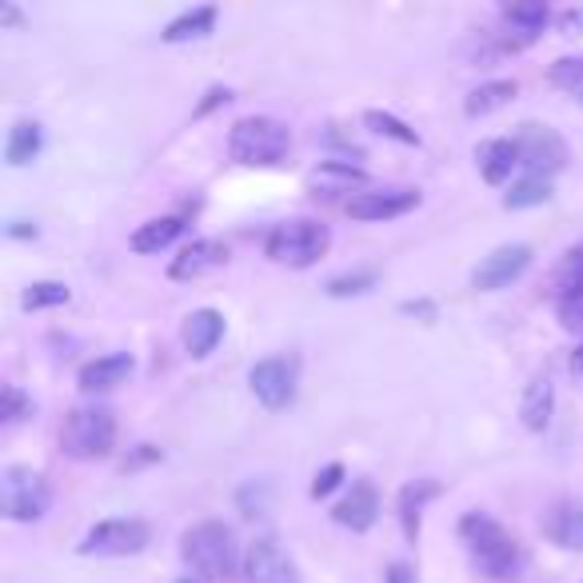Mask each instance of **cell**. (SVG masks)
Masks as SVG:
<instances>
[{
	"label": "cell",
	"mask_w": 583,
	"mask_h": 583,
	"mask_svg": "<svg viewBox=\"0 0 583 583\" xmlns=\"http://www.w3.org/2000/svg\"><path fill=\"white\" fill-rule=\"evenodd\" d=\"M460 539L468 543V556H472L475 572L484 575V580H495V583L524 580L528 556H524L519 539L500 519L484 516V512H468L460 519Z\"/></svg>",
	"instance_id": "cell-1"
},
{
	"label": "cell",
	"mask_w": 583,
	"mask_h": 583,
	"mask_svg": "<svg viewBox=\"0 0 583 583\" xmlns=\"http://www.w3.org/2000/svg\"><path fill=\"white\" fill-rule=\"evenodd\" d=\"M180 556L197 572V580H232L236 575V536L221 519H204L180 536Z\"/></svg>",
	"instance_id": "cell-2"
},
{
	"label": "cell",
	"mask_w": 583,
	"mask_h": 583,
	"mask_svg": "<svg viewBox=\"0 0 583 583\" xmlns=\"http://www.w3.org/2000/svg\"><path fill=\"white\" fill-rule=\"evenodd\" d=\"M292 148V128L276 116H240L228 133V156L244 168H272Z\"/></svg>",
	"instance_id": "cell-3"
},
{
	"label": "cell",
	"mask_w": 583,
	"mask_h": 583,
	"mask_svg": "<svg viewBox=\"0 0 583 583\" xmlns=\"http://www.w3.org/2000/svg\"><path fill=\"white\" fill-rule=\"evenodd\" d=\"M60 448L72 460H104L116 448V416L104 404H85L72 407L60 424Z\"/></svg>",
	"instance_id": "cell-4"
},
{
	"label": "cell",
	"mask_w": 583,
	"mask_h": 583,
	"mask_svg": "<svg viewBox=\"0 0 583 583\" xmlns=\"http://www.w3.org/2000/svg\"><path fill=\"white\" fill-rule=\"evenodd\" d=\"M328 248H332L328 224L309 221V216H296V221L276 224V228L268 232V240H265L268 260L288 265V268H312L316 260L328 256Z\"/></svg>",
	"instance_id": "cell-5"
},
{
	"label": "cell",
	"mask_w": 583,
	"mask_h": 583,
	"mask_svg": "<svg viewBox=\"0 0 583 583\" xmlns=\"http://www.w3.org/2000/svg\"><path fill=\"white\" fill-rule=\"evenodd\" d=\"M48 504H53V487L41 472L24 468V463H9L0 472V512L12 524H36L45 519Z\"/></svg>",
	"instance_id": "cell-6"
},
{
	"label": "cell",
	"mask_w": 583,
	"mask_h": 583,
	"mask_svg": "<svg viewBox=\"0 0 583 583\" xmlns=\"http://www.w3.org/2000/svg\"><path fill=\"white\" fill-rule=\"evenodd\" d=\"M153 543V528L144 519L121 516V519H100L85 531L77 543V556H97V560H124V556H141Z\"/></svg>",
	"instance_id": "cell-7"
},
{
	"label": "cell",
	"mask_w": 583,
	"mask_h": 583,
	"mask_svg": "<svg viewBox=\"0 0 583 583\" xmlns=\"http://www.w3.org/2000/svg\"><path fill=\"white\" fill-rule=\"evenodd\" d=\"M516 148H519V165L528 168V177L551 180L556 172L568 168V141L551 124H536V121L519 124Z\"/></svg>",
	"instance_id": "cell-8"
},
{
	"label": "cell",
	"mask_w": 583,
	"mask_h": 583,
	"mask_svg": "<svg viewBox=\"0 0 583 583\" xmlns=\"http://www.w3.org/2000/svg\"><path fill=\"white\" fill-rule=\"evenodd\" d=\"M248 384H253L256 400L268 407V412H280L296 400V384H300V360L296 356H265L260 363H253L248 372Z\"/></svg>",
	"instance_id": "cell-9"
},
{
	"label": "cell",
	"mask_w": 583,
	"mask_h": 583,
	"mask_svg": "<svg viewBox=\"0 0 583 583\" xmlns=\"http://www.w3.org/2000/svg\"><path fill=\"white\" fill-rule=\"evenodd\" d=\"M240 580L244 583H300V572L292 556L280 548L276 536H260L248 543L240 563Z\"/></svg>",
	"instance_id": "cell-10"
},
{
	"label": "cell",
	"mask_w": 583,
	"mask_h": 583,
	"mask_svg": "<svg viewBox=\"0 0 583 583\" xmlns=\"http://www.w3.org/2000/svg\"><path fill=\"white\" fill-rule=\"evenodd\" d=\"M531 244H500L495 253H487L480 265L472 268L475 292H500V288L516 284L519 276L531 268Z\"/></svg>",
	"instance_id": "cell-11"
},
{
	"label": "cell",
	"mask_w": 583,
	"mask_h": 583,
	"mask_svg": "<svg viewBox=\"0 0 583 583\" xmlns=\"http://www.w3.org/2000/svg\"><path fill=\"white\" fill-rule=\"evenodd\" d=\"M419 209V192L416 188H375V192H356L348 197L344 212L352 221H396L404 212Z\"/></svg>",
	"instance_id": "cell-12"
},
{
	"label": "cell",
	"mask_w": 583,
	"mask_h": 583,
	"mask_svg": "<svg viewBox=\"0 0 583 583\" xmlns=\"http://www.w3.org/2000/svg\"><path fill=\"white\" fill-rule=\"evenodd\" d=\"M356 188H368V172L356 168L352 160H324V165L309 172V192L316 200H336L344 192L356 197Z\"/></svg>",
	"instance_id": "cell-13"
},
{
	"label": "cell",
	"mask_w": 583,
	"mask_h": 583,
	"mask_svg": "<svg viewBox=\"0 0 583 583\" xmlns=\"http://www.w3.org/2000/svg\"><path fill=\"white\" fill-rule=\"evenodd\" d=\"M332 519L348 531H368L380 519V492L372 480H356L352 492L344 495L340 504L332 507Z\"/></svg>",
	"instance_id": "cell-14"
},
{
	"label": "cell",
	"mask_w": 583,
	"mask_h": 583,
	"mask_svg": "<svg viewBox=\"0 0 583 583\" xmlns=\"http://www.w3.org/2000/svg\"><path fill=\"white\" fill-rule=\"evenodd\" d=\"M228 265V244L224 240H192L180 256H172L168 276L172 280H200V276L216 272Z\"/></svg>",
	"instance_id": "cell-15"
},
{
	"label": "cell",
	"mask_w": 583,
	"mask_h": 583,
	"mask_svg": "<svg viewBox=\"0 0 583 583\" xmlns=\"http://www.w3.org/2000/svg\"><path fill=\"white\" fill-rule=\"evenodd\" d=\"M136 360L128 352H109V356H97V360H89L85 368H80L77 384L80 392H89V396H97V392H112V388H121L128 375H133Z\"/></svg>",
	"instance_id": "cell-16"
},
{
	"label": "cell",
	"mask_w": 583,
	"mask_h": 583,
	"mask_svg": "<svg viewBox=\"0 0 583 583\" xmlns=\"http://www.w3.org/2000/svg\"><path fill=\"white\" fill-rule=\"evenodd\" d=\"M543 536L551 543H560L563 551H583V504L563 500V504L548 507L543 516Z\"/></svg>",
	"instance_id": "cell-17"
},
{
	"label": "cell",
	"mask_w": 583,
	"mask_h": 583,
	"mask_svg": "<svg viewBox=\"0 0 583 583\" xmlns=\"http://www.w3.org/2000/svg\"><path fill=\"white\" fill-rule=\"evenodd\" d=\"M221 340H224V316L216 309H197L184 319V348L192 360L212 356Z\"/></svg>",
	"instance_id": "cell-18"
},
{
	"label": "cell",
	"mask_w": 583,
	"mask_h": 583,
	"mask_svg": "<svg viewBox=\"0 0 583 583\" xmlns=\"http://www.w3.org/2000/svg\"><path fill=\"white\" fill-rule=\"evenodd\" d=\"M551 412H556V384H551L548 372L531 375V384L524 388V400H519V419L528 431H548Z\"/></svg>",
	"instance_id": "cell-19"
},
{
	"label": "cell",
	"mask_w": 583,
	"mask_h": 583,
	"mask_svg": "<svg viewBox=\"0 0 583 583\" xmlns=\"http://www.w3.org/2000/svg\"><path fill=\"white\" fill-rule=\"evenodd\" d=\"M475 165H480V177L487 180V184H507V177H512V168L519 165V148L516 141H507V136H495V141H484L480 148H475Z\"/></svg>",
	"instance_id": "cell-20"
},
{
	"label": "cell",
	"mask_w": 583,
	"mask_h": 583,
	"mask_svg": "<svg viewBox=\"0 0 583 583\" xmlns=\"http://www.w3.org/2000/svg\"><path fill=\"white\" fill-rule=\"evenodd\" d=\"M440 495V484L436 480H412V484L400 487V528H404L407 543L419 539V519H424V507Z\"/></svg>",
	"instance_id": "cell-21"
},
{
	"label": "cell",
	"mask_w": 583,
	"mask_h": 583,
	"mask_svg": "<svg viewBox=\"0 0 583 583\" xmlns=\"http://www.w3.org/2000/svg\"><path fill=\"white\" fill-rule=\"evenodd\" d=\"M551 21V9L543 0H516V4H504V24L516 33V48L531 45Z\"/></svg>",
	"instance_id": "cell-22"
},
{
	"label": "cell",
	"mask_w": 583,
	"mask_h": 583,
	"mask_svg": "<svg viewBox=\"0 0 583 583\" xmlns=\"http://www.w3.org/2000/svg\"><path fill=\"white\" fill-rule=\"evenodd\" d=\"M41 148H45V128H41L36 121H16L9 128L4 160H9L12 168H24V165H33L36 156H41Z\"/></svg>",
	"instance_id": "cell-23"
},
{
	"label": "cell",
	"mask_w": 583,
	"mask_h": 583,
	"mask_svg": "<svg viewBox=\"0 0 583 583\" xmlns=\"http://www.w3.org/2000/svg\"><path fill=\"white\" fill-rule=\"evenodd\" d=\"M548 288H551V296H556V304L583 300V244H575V248L563 253V260L556 265V272H551Z\"/></svg>",
	"instance_id": "cell-24"
},
{
	"label": "cell",
	"mask_w": 583,
	"mask_h": 583,
	"mask_svg": "<svg viewBox=\"0 0 583 583\" xmlns=\"http://www.w3.org/2000/svg\"><path fill=\"white\" fill-rule=\"evenodd\" d=\"M519 97V85L516 80H487V85H480V89L468 92V100H463V112L468 116H492V112L507 109L512 100Z\"/></svg>",
	"instance_id": "cell-25"
},
{
	"label": "cell",
	"mask_w": 583,
	"mask_h": 583,
	"mask_svg": "<svg viewBox=\"0 0 583 583\" xmlns=\"http://www.w3.org/2000/svg\"><path fill=\"white\" fill-rule=\"evenodd\" d=\"M216 4H200V9H188L180 12L177 21H168V29L160 36H165L168 45H184V41H200V36H209L212 29H216Z\"/></svg>",
	"instance_id": "cell-26"
},
{
	"label": "cell",
	"mask_w": 583,
	"mask_h": 583,
	"mask_svg": "<svg viewBox=\"0 0 583 583\" xmlns=\"http://www.w3.org/2000/svg\"><path fill=\"white\" fill-rule=\"evenodd\" d=\"M180 232H184V216H156V221H144L141 228L133 232V240L128 244H133V253L153 256L177 240Z\"/></svg>",
	"instance_id": "cell-27"
},
{
	"label": "cell",
	"mask_w": 583,
	"mask_h": 583,
	"mask_svg": "<svg viewBox=\"0 0 583 583\" xmlns=\"http://www.w3.org/2000/svg\"><path fill=\"white\" fill-rule=\"evenodd\" d=\"M548 200H551V180H543V177H519L516 184L504 192V209L507 212L539 209V204H548Z\"/></svg>",
	"instance_id": "cell-28"
},
{
	"label": "cell",
	"mask_w": 583,
	"mask_h": 583,
	"mask_svg": "<svg viewBox=\"0 0 583 583\" xmlns=\"http://www.w3.org/2000/svg\"><path fill=\"white\" fill-rule=\"evenodd\" d=\"M68 300H72L68 284H60V280H36V284H29L21 292V309L45 312V309H60V304H68Z\"/></svg>",
	"instance_id": "cell-29"
},
{
	"label": "cell",
	"mask_w": 583,
	"mask_h": 583,
	"mask_svg": "<svg viewBox=\"0 0 583 583\" xmlns=\"http://www.w3.org/2000/svg\"><path fill=\"white\" fill-rule=\"evenodd\" d=\"M363 124H368L375 136H388V141L407 144V148H419V133H416V128H412V124H404L400 116H392V112L368 109V112H363Z\"/></svg>",
	"instance_id": "cell-30"
},
{
	"label": "cell",
	"mask_w": 583,
	"mask_h": 583,
	"mask_svg": "<svg viewBox=\"0 0 583 583\" xmlns=\"http://www.w3.org/2000/svg\"><path fill=\"white\" fill-rule=\"evenodd\" d=\"M375 284H380V272H375V268H356V272L332 276L328 284H324V292L336 296V300H348V296H363V292H372Z\"/></svg>",
	"instance_id": "cell-31"
},
{
	"label": "cell",
	"mask_w": 583,
	"mask_h": 583,
	"mask_svg": "<svg viewBox=\"0 0 583 583\" xmlns=\"http://www.w3.org/2000/svg\"><path fill=\"white\" fill-rule=\"evenodd\" d=\"M548 80L560 92H568V97L583 104V56H560V60L548 68Z\"/></svg>",
	"instance_id": "cell-32"
},
{
	"label": "cell",
	"mask_w": 583,
	"mask_h": 583,
	"mask_svg": "<svg viewBox=\"0 0 583 583\" xmlns=\"http://www.w3.org/2000/svg\"><path fill=\"white\" fill-rule=\"evenodd\" d=\"M24 416H33V400L24 396L16 384H4L0 388V424L12 428V424H21Z\"/></svg>",
	"instance_id": "cell-33"
},
{
	"label": "cell",
	"mask_w": 583,
	"mask_h": 583,
	"mask_svg": "<svg viewBox=\"0 0 583 583\" xmlns=\"http://www.w3.org/2000/svg\"><path fill=\"white\" fill-rule=\"evenodd\" d=\"M344 484V463H324V468H319L316 472V480H312V487H309V495L312 500H328L332 492H336V487Z\"/></svg>",
	"instance_id": "cell-34"
},
{
	"label": "cell",
	"mask_w": 583,
	"mask_h": 583,
	"mask_svg": "<svg viewBox=\"0 0 583 583\" xmlns=\"http://www.w3.org/2000/svg\"><path fill=\"white\" fill-rule=\"evenodd\" d=\"M236 504H240V512L248 519H256V516H265V507H268V487L265 484H248V487H240V495H236Z\"/></svg>",
	"instance_id": "cell-35"
},
{
	"label": "cell",
	"mask_w": 583,
	"mask_h": 583,
	"mask_svg": "<svg viewBox=\"0 0 583 583\" xmlns=\"http://www.w3.org/2000/svg\"><path fill=\"white\" fill-rule=\"evenodd\" d=\"M228 100H232V89H224V85H212V89L204 92V100H200L197 109H192V116H197V121H204L209 112H216L221 104H228Z\"/></svg>",
	"instance_id": "cell-36"
},
{
	"label": "cell",
	"mask_w": 583,
	"mask_h": 583,
	"mask_svg": "<svg viewBox=\"0 0 583 583\" xmlns=\"http://www.w3.org/2000/svg\"><path fill=\"white\" fill-rule=\"evenodd\" d=\"M556 24H560L563 36H583V4H575V9H563L560 16H556Z\"/></svg>",
	"instance_id": "cell-37"
},
{
	"label": "cell",
	"mask_w": 583,
	"mask_h": 583,
	"mask_svg": "<svg viewBox=\"0 0 583 583\" xmlns=\"http://www.w3.org/2000/svg\"><path fill=\"white\" fill-rule=\"evenodd\" d=\"M160 460V448L156 444H136V451L124 460V472H136V468H144V463H156Z\"/></svg>",
	"instance_id": "cell-38"
},
{
	"label": "cell",
	"mask_w": 583,
	"mask_h": 583,
	"mask_svg": "<svg viewBox=\"0 0 583 583\" xmlns=\"http://www.w3.org/2000/svg\"><path fill=\"white\" fill-rule=\"evenodd\" d=\"M384 583H416V568H412V563H404V560L388 563Z\"/></svg>",
	"instance_id": "cell-39"
},
{
	"label": "cell",
	"mask_w": 583,
	"mask_h": 583,
	"mask_svg": "<svg viewBox=\"0 0 583 583\" xmlns=\"http://www.w3.org/2000/svg\"><path fill=\"white\" fill-rule=\"evenodd\" d=\"M400 312H404V316H419V319H436V304H431V300H404Z\"/></svg>",
	"instance_id": "cell-40"
},
{
	"label": "cell",
	"mask_w": 583,
	"mask_h": 583,
	"mask_svg": "<svg viewBox=\"0 0 583 583\" xmlns=\"http://www.w3.org/2000/svg\"><path fill=\"white\" fill-rule=\"evenodd\" d=\"M4 232H9L12 240H36V232H41V228H36V224H29V221H12Z\"/></svg>",
	"instance_id": "cell-41"
},
{
	"label": "cell",
	"mask_w": 583,
	"mask_h": 583,
	"mask_svg": "<svg viewBox=\"0 0 583 583\" xmlns=\"http://www.w3.org/2000/svg\"><path fill=\"white\" fill-rule=\"evenodd\" d=\"M0 24L4 29H24V12L16 4H0Z\"/></svg>",
	"instance_id": "cell-42"
},
{
	"label": "cell",
	"mask_w": 583,
	"mask_h": 583,
	"mask_svg": "<svg viewBox=\"0 0 583 583\" xmlns=\"http://www.w3.org/2000/svg\"><path fill=\"white\" fill-rule=\"evenodd\" d=\"M572 368L583 375V344H580V348H575V352H572Z\"/></svg>",
	"instance_id": "cell-43"
},
{
	"label": "cell",
	"mask_w": 583,
	"mask_h": 583,
	"mask_svg": "<svg viewBox=\"0 0 583 583\" xmlns=\"http://www.w3.org/2000/svg\"><path fill=\"white\" fill-rule=\"evenodd\" d=\"M177 583H200V580H197V575H184V580H177Z\"/></svg>",
	"instance_id": "cell-44"
}]
</instances>
